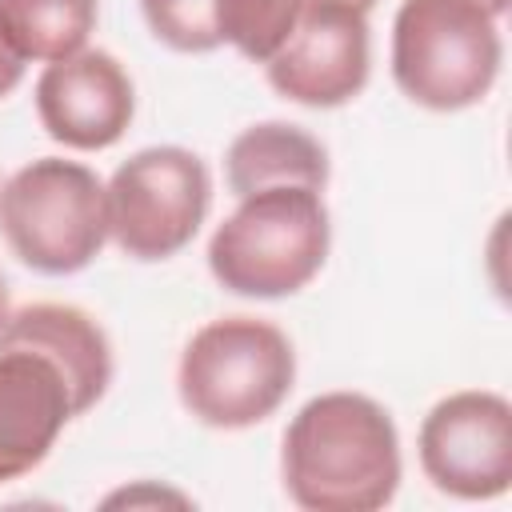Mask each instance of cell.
Listing matches in <instances>:
<instances>
[{"instance_id": "cell-16", "label": "cell", "mask_w": 512, "mask_h": 512, "mask_svg": "<svg viewBox=\"0 0 512 512\" xmlns=\"http://www.w3.org/2000/svg\"><path fill=\"white\" fill-rule=\"evenodd\" d=\"M108 508H116V504H192L184 492H172V488H152V484H136V488H124V492H112L108 500H104Z\"/></svg>"}, {"instance_id": "cell-7", "label": "cell", "mask_w": 512, "mask_h": 512, "mask_svg": "<svg viewBox=\"0 0 512 512\" xmlns=\"http://www.w3.org/2000/svg\"><path fill=\"white\" fill-rule=\"evenodd\" d=\"M416 448L444 496L496 500L512 488V404L488 388L452 392L428 408Z\"/></svg>"}, {"instance_id": "cell-10", "label": "cell", "mask_w": 512, "mask_h": 512, "mask_svg": "<svg viewBox=\"0 0 512 512\" xmlns=\"http://www.w3.org/2000/svg\"><path fill=\"white\" fill-rule=\"evenodd\" d=\"M76 420L64 372L32 348H0V484L48 460L60 432Z\"/></svg>"}, {"instance_id": "cell-14", "label": "cell", "mask_w": 512, "mask_h": 512, "mask_svg": "<svg viewBox=\"0 0 512 512\" xmlns=\"http://www.w3.org/2000/svg\"><path fill=\"white\" fill-rule=\"evenodd\" d=\"M304 0H212L220 44H232L244 60L268 64L292 36Z\"/></svg>"}, {"instance_id": "cell-17", "label": "cell", "mask_w": 512, "mask_h": 512, "mask_svg": "<svg viewBox=\"0 0 512 512\" xmlns=\"http://www.w3.org/2000/svg\"><path fill=\"white\" fill-rule=\"evenodd\" d=\"M24 68H28V60H24V56L4 40V32H0V100H4V96H12V92L20 88Z\"/></svg>"}, {"instance_id": "cell-15", "label": "cell", "mask_w": 512, "mask_h": 512, "mask_svg": "<svg viewBox=\"0 0 512 512\" xmlns=\"http://www.w3.org/2000/svg\"><path fill=\"white\" fill-rule=\"evenodd\" d=\"M148 32L172 52H216L220 32L212 16V0H140Z\"/></svg>"}, {"instance_id": "cell-6", "label": "cell", "mask_w": 512, "mask_h": 512, "mask_svg": "<svg viewBox=\"0 0 512 512\" xmlns=\"http://www.w3.org/2000/svg\"><path fill=\"white\" fill-rule=\"evenodd\" d=\"M108 196V240L132 260H168L192 244L212 204L208 164L180 144H152L128 156Z\"/></svg>"}, {"instance_id": "cell-19", "label": "cell", "mask_w": 512, "mask_h": 512, "mask_svg": "<svg viewBox=\"0 0 512 512\" xmlns=\"http://www.w3.org/2000/svg\"><path fill=\"white\" fill-rule=\"evenodd\" d=\"M332 4H348V8H356V12H364V16L376 8V0H332Z\"/></svg>"}, {"instance_id": "cell-18", "label": "cell", "mask_w": 512, "mask_h": 512, "mask_svg": "<svg viewBox=\"0 0 512 512\" xmlns=\"http://www.w3.org/2000/svg\"><path fill=\"white\" fill-rule=\"evenodd\" d=\"M4 320H8V280L0 272V328H4Z\"/></svg>"}, {"instance_id": "cell-11", "label": "cell", "mask_w": 512, "mask_h": 512, "mask_svg": "<svg viewBox=\"0 0 512 512\" xmlns=\"http://www.w3.org/2000/svg\"><path fill=\"white\" fill-rule=\"evenodd\" d=\"M0 348H32L44 352L72 388V408L84 416L96 408L112 384V344L104 328L76 304L36 300L8 312L0 328Z\"/></svg>"}, {"instance_id": "cell-12", "label": "cell", "mask_w": 512, "mask_h": 512, "mask_svg": "<svg viewBox=\"0 0 512 512\" xmlns=\"http://www.w3.org/2000/svg\"><path fill=\"white\" fill-rule=\"evenodd\" d=\"M224 180H228L236 200L260 192V188H280V184H300V188L324 192V184H328V152L300 124L264 120V124L244 128L228 144Z\"/></svg>"}, {"instance_id": "cell-8", "label": "cell", "mask_w": 512, "mask_h": 512, "mask_svg": "<svg viewBox=\"0 0 512 512\" xmlns=\"http://www.w3.org/2000/svg\"><path fill=\"white\" fill-rule=\"evenodd\" d=\"M368 72V16L332 0H304L292 36L264 64L268 84L304 108H340L356 100L368 84Z\"/></svg>"}, {"instance_id": "cell-13", "label": "cell", "mask_w": 512, "mask_h": 512, "mask_svg": "<svg viewBox=\"0 0 512 512\" xmlns=\"http://www.w3.org/2000/svg\"><path fill=\"white\" fill-rule=\"evenodd\" d=\"M100 0H0V32L24 60H64L96 28Z\"/></svg>"}, {"instance_id": "cell-4", "label": "cell", "mask_w": 512, "mask_h": 512, "mask_svg": "<svg viewBox=\"0 0 512 512\" xmlns=\"http://www.w3.org/2000/svg\"><path fill=\"white\" fill-rule=\"evenodd\" d=\"M504 44L484 0H400L392 20V80L428 112L480 104L500 76Z\"/></svg>"}, {"instance_id": "cell-1", "label": "cell", "mask_w": 512, "mask_h": 512, "mask_svg": "<svg viewBox=\"0 0 512 512\" xmlns=\"http://www.w3.org/2000/svg\"><path fill=\"white\" fill-rule=\"evenodd\" d=\"M400 436L364 392H320L284 428L280 476L304 512H376L400 488Z\"/></svg>"}, {"instance_id": "cell-9", "label": "cell", "mask_w": 512, "mask_h": 512, "mask_svg": "<svg viewBox=\"0 0 512 512\" xmlns=\"http://www.w3.org/2000/svg\"><path fill=\"white\" fill-rule=\"evenodd\" d=\"M36 116L56 144L76 152H104L128 132L136 116L132 76L112 52L80 48L40 72Z\"/></svg>"}, {"instance_id": "cell-2", "label": "cell", "mask_w": 512, "mask_h": 512, "mask_svg": "<svg viewBox=\"0 0 512 512\" xmlns=\"http://www.w3.org/2000/svg\"><path fill=\"white\" fill-rule=\"evenodd\" d=\"M332 248L324 192L280 184L240 196L208 240L212 280L248 300H280L308 288Z\"/></svg>"}, {"instance_id": "cell-5", "label": "cell", "mask_w": 512, "mask_h": 512, "mask_svg": "<svg viewBox=\"0 0 512 512\" xmlns=\"http://www.w3.org/2000/svg\"><path fill=\"white\" fill-rule=\"evenodd\" d=\"M0 236L40 276H72L108 244L104 180L76 160L40 156L0 188Z\"/></svg>"}, {"instance_id": "cell-3", "label": "cell", "mask_w": 512, "mask_h": 512, "mask_svg": "<svg viewBox=\"0 0 512 512\" xmlns=\"http://www.w3.org/2000/svg\"><path fill=\"white\" fill-rule=\"evenodd\" d=\"M296 384L292 340L256 316H220L192 332L180 352V404L208 428H252L268 420Z\"/></svg>"}]
</instances>
